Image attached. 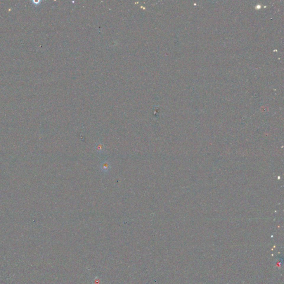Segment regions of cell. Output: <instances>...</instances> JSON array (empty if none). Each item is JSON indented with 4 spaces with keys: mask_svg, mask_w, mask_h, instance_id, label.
<instances>
[{
    "mask_svg": "<svg viewBox=\"0 0 284 284\" xmlns=\"http://www.w3.org/2000/svg\"><path fill=\"white\" fill-rule=\"evenodd\" d=\"M100 168L102 171H103L104 173H106L109 171L111 167L110 163L108 162H103L101 163Z\"/></svg>",
    "mask_w": 284,
    "mask_h": 284,
    "instance_id": "obj_1",
    "label": "cell"
},
{
    "mask_svg": "<svg viewBox=\"0 0 284 284\" xmlns=\"http://www.w3.org/2000/svg\"><path fill=\"white\" fill-rule=\"evenodd\" d=\"M95 150L98 153H102L104 150V145L103 144L101 143L100 142L97 143L95 146Z\"/></svg>",
    "mask_w": 284,
    "mask_h": 284,
    "instance_id": "obj_2",
    "label": "cell"
}]
</instances>
